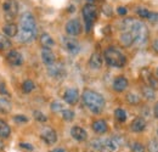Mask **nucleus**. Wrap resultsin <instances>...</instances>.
<instances>
[{
	"label": "nucleus",
	"instance_id": "7ed1b4c3",
	"mask_svg": "<svg viewBox=\"0 0 158 152\" xmlns=\"http://www.w3.org/2000/svg\"><path fill=\"white\" fill-rule=\"evenodd\" d=\"M81 99H83L84 105L88 107V110L94 114H100L105 108V105H106L105 97L94 90L85 89L83 91Z\"/></svg>",
	"mask_w": 158,
	"mask_h": 152
},
{
	"label": "nucleus",
	"instance_id": "72a5a7b5",
	"mask_svg": "<svg viewBox=\"0 0 158 152\" xmlns=\"http://www.w3.org/2000/svg\"><path fill=\"white\" fill-rule=\"evenodd\" d=\"M33 116H34L35 120L41 122V123H44V122H46V120H48L46 116L43 113V112H40V111H34V112H33Z\"/></svg>",
	"mask_w": 158,
	"mask_h": 152
},
{
	"label": "nucleus",
	"instance_id": "f3484780",
	"mask_svg": "<svg viewBox=\"0 0 158 152\" xmlns=\"http://www.w3.org/2000/svg\"><path fill=\"white\" fill-rule=\"evenodd\" d=\"M128 85H129V80L123 76L117 77V78L113 80V89H114L116 91H118V93L124 91V90L128 88Z\"/></svg>",
	"mask_w": 158,
	"mask_h": 152
},
{
	"label": "nucleus",
	"instance_id": "9d476101",
	"mask_svg": "<svg viewBox=\"0 0 158 152\" xmlns=\"http://www.w3.org/2000/svg\"><path fill=\"white\" fill-rule=\"evenodd\" d=\"M48 73H49V76L55 78V79H61L66 76V68L62 63L55 62L54 65L48 67Z\"/></svg>",
	"mask_w": 158,
	"mask_h": 152
},
{
	"label": "nucleus",
	"instance_id": "1a4fd4ad",
	"mask_svg": "<svg viewBox=\"0 0 158 152\" xmlns=\"http://www.w3.org/2000/svg\"><path fill=\"white\" fill-rule=\"evenodd\" d=\"M41 140L46 144V145H54L57 142V133L55 132V129L52 128H44L40 133Z\"/></svg>",
	"mask_w": 158,
	"mask_h": 152
},
{
	"label": "nucleus",
	"instance_id": "393cba45",
	"mask_svg": "<svg viewBox=\"0 0 158 152\" xmlns=\"http://www.w3.org/2000/svg\"><path fill=\"white\" fill-rule=\"evenodd\" d=\"M142 95L145 96L147 100H155V97H156V94H155V89H152V88H150L148 85H145V87H142Z\"/></svg>",
	"mask_w": 158,
	"mask_h": 152
},
{
	"label": "nucleus",
	"instance_id": "4be33fe9",
	"mask_svg": "<svg viewBox=\"0 0 158 152\" xmlns=\"http://www.w3.org/2000/svg\"><path fill=\"white\" fill-rule=\"evenodd\" d=\"M11 135V128L10 125L0 118V139H7Z\"/></svg>",
	"mask_w": 158,
	"mask_h": 152
},
{
	"label": "nucleus",
	"instance_id": "9b49d317",
	"mask_svg": "<svg viewBox=\"0 0 158 152\" xmlns=\"http://www.w3.org/2000/svg\"><path fill=\"white\" fill-rule=\"evenodd\" d=\"M63 100L68 105H76L79 100V90L77 88H68L63 93Z\"/></svg>",
	"mask_w": 158,
	"mask_h": 152
},
{
	"label": "nucleus",
	"instance_id": "f257e3e1",
	"mask_svg": "<svg viewBox=\"0 0 158 152\" xmlns=\"http://www.w3.org/2000/svg\"><path fill=\"white\" fill-rule=\"evenodd\" d=\"M122 31H128L134 39V44L142 46L148 40V29L145 23L134 19H127L122 23Z\"/></svg>",
	"mask_w": 158,
	"mask_h": 152
},
{
	"label": "nucleus",
	"instance_id": "6e6552de",
	"mask_svg": "<svg viewBox=\"0 0 158 152\" xmlns=\"http://www.w3.org/2000/svg\"><path fill=\"white\" fill-rule=\"evenodd\" d=\"M64 29H66V33L68 34V37L76 38V37H78L79 34L81 33V23H80L79 19H72L66 23Z\"/></svg>",
	"mask_w": 158,
	"mask_h": 152
},
{
	"label": "nucleus",
	"instance_id": "ea45409f",
	"mask_svg": "<svg viewBox=\"0 0 158 152\" xmlns=\"http://www.w3.org/2000/svg\"><path fill=\"white\" fill-rule=\"evenodd\" d=\"M117 12H118V15H120V16H125V15L128 14V10H127L125 7H122V6H120V7L117 9Z\"/></svg>",
	"mask_w": 158,
	"mask_h": 152
},
{
	"label": "nucleus",
	"instance_id": "473e14b6",
	"mask_svg": "<svg viewBox=\"0 0 158 152\" xmlns=\"http://www.w3.org/2000/svg\"><path fill=\"white\" fill-rule=\"evenodd\" d=\"M146 80H147V83H148V87H150V88H152V89H155V90L158 89V80L155 78V77L152 76V74H148Z\"/></svg>",
	"mask_w": 158,
	"mask_h": 152
},
{
	"label": "nucleus",
	"instance_id": "37998d69",
	"mask_svg": "<svg viewBox=\"0 0 158 152\" xmlns=\"http://www.w3.org/2000/svg\"><path fill=\"white\" fill-rule=\"evenodd\" d=\"M50 152H66L63 149H61V147H57V149H54L52 151H50Z\"/></svg>",
	"mask_w": 158,
	"mask_h": 152
},
{
	"label": "nucleus",
	"instance_id": "a19ab883",
	"mask_svg": "<svg viewBox=\"0 0 158 152\" xmlns=\"http://www.w3.org/2000/svg\"><path fill=\"white\" fill-rule=\"evenodd\" d=\"M152 49H153L156 53H158V39H156V40L152 43Z\"/></svg>",
	"mask_w": 158,
	"mask_h": 152
},
{
	"label": "nucleus",
	"instance_id": "58836bf2",
	"mask_svg": "<svg viewBox=\"0 0 158 152\" xmlns=\"http://www.w3.org/2000/svg\"><path fill=\"white\" fill-rule=\"evenodd\" d=\"M20 147H21V149L27 150V151H33V150H34V147H33L31 144H28V142H21Z\"/></svg>",
	"mask_w": 158,
	"mask_h": 152
},
{
	"label": "nucleus",
	"instance_id": "b1692460",
	"mask_svg": "<svg viewBox=\"0 0 158 152\" xmlns=\"http://www.w3.org/2000/svg\"><path fill=\"white\" fill-rule=\"evenodd\" d=\"M34 88H35V84H34V82L31 80V79H27V80H24V82L22 83V91H23L24 94L32 93V91L34 90Z\"/></svg>",
	"mask_w": 158,
	"mask_h": 152
},
{
	"label": "nucleus",
	"instance_id": "f03ea898",
	"mask_svg": "<svg viewBox=\"0 0 158 152\" xmlns=\"http://www.w3.org/2000/svg\"><path fill=\"white\" fill-rule=\"evenodd\" d=\"M37 37V22L31 12H24L19 23V39L21 43H29Z\"/></svg>",
	"mask_w": 158,
	"mask_h": 152
},
{
	"label": "nucleus",
	"instance_id": "e433bc0d",
	"mask_svg": "<svg viewBox=\"0 0 158 152\" xmlns=\"http://www.w3.org/2000/svg\"><path fill=\"white\" fill-rule=\"evenodd\" d=\"M131 150H133V152H145V147L139 142H134L131 145Z\"/></svg>",
	"mask_w": 158,
	"mask_h": 152
},
{
	"label": "nucleus",
	"instance_id": "39448f33",
	"mask_svg": "<svg viewBox=\"0 0 158 152\" xmlns=\"http://www.w3.org/2000/svg\"><path fill=\"white\" fill-rule=\"evenodd\" d=\"M83 17H84V22H85V31L90 32L93 28L94 22L98 19V10L93 4H86L83 10H81Z\"/></svg>",
	"mask_w": 158,
	"mask_h": 152
},
{
	"label": "nucleus",
	"instance_id": "5701e85b",
	"mask_svg": "<svg viewBox=\"0 0 158 152\" xmlns=\"http://www.w3.org/2000/svg\"><path fill=\"white\" fill-rule=\"evenodd\" d=\"M11 102L9 99L6 97H0V112H4V113H7L11 111Z\"/></svg>",
	"mask_w": 158,
	"mask_h": 152
},
{
	"label": "nucleus",
	"instance_id": "aec40b11",
	"mask_svg": "<svg viewBox=\"0 0 158 152\" xmlns=\"http://www.w3.org/2000/svg\"><path fill=\"white\" fill-rule=\"evenodd\" d=\"M40 45L43 46V49H52L55 45V40L51 38L50 34L48 33H43L40 36Z\"/></svg>",
	"mask_w": 158,
	"mask_h": 152
},
{
	"label": "nucleus",
	"instance_id": "f8f14e48",
	"mask_svg": "<svg viewBox=\"0 0 158 152\" xmlns=\"http://www.w3.org/2000/svg\"><path fill=\"white\" fill-rule=\"evenodd\" d=\"M6 60H7V62L11 66H16V67H19V66H21L23 63V56H22V54H21L20 51H17V50L9 51L7 55H6Z\"/></svg>",
	"mask_w": 158,
	"mask_h": 152
},
{
	"label": "nucleus",
	"instance_id": "4468645a",
	"mask_svg": "<svg viewBox=\"0 0 158 152\" xmlns=\"http://www.w3.org/2000/svg\"><path fill=\"white\" fill-rule=\"evenodd\" d=\"M41 61L44 62V65H46V67H49L56 62L55 54L52 53L51 49H43L41 50Z\"/></svg>",
	"mask_w": 158,
	"mask_h": 152
},
{
	"label": "nucleus",
	"instance_id": "c03bdc74",
	"mask_svg": "<svg viewBox=\"0 0 158 152\" xmlns=\"http://www.w3.org/2000/svg\"><path fill=\"white\" fill-rule=\"evenodd\" d=\"M157 77H158V68H157Z\"/></svg>",
	"mask_w": 158,
	"mask_h": 152
},
{
	"label": "nucleus",
	"instance_id": "de8ad7c7",
	"mask_svg": "<svg viewBox=\"0 0 158 152\" xmlns=\"http://www.w3.org/2000/svg\"><path fill=\"white\" fill-rule=\"evenodd\" d=\"M107 152H111V151H107Z\"/></svg>",
	"mask_w": 158,
	"mask_h": 152
},
{
	"label": "nucleus",
	"instance_id": "412c9836",
	"mask_svg": "<svg viewBox=\"0 0 158 152\" xmlns=\"http://www.w3.org/2000/svg\"><path fill=\"white\" fill-rule=\"evenodd\" d=\"M119 40H120V43H122L124 46H127V48H129V46L134 45V39H133V36H131L128 31H122V32H120Z\"/></svg>",
	"mask_w": 158,
	"mask_h": 152
},
{
	"label": "nucleus",
	"instance_id": "a211bd4d",
	"mask_svg": "<svg viewBox=\"0 0 158 152\" xmlns=\"http://www.w3.org/2000/svg\"><path fill=\"white\" fill-rule=\"evenodd\" d=\"M91 128H93V130H94L95 133L100 134V135L107 133V130H108V125H107L106 120H103V119H98V120L93 122Z\"/></svg>",
	"mask_w": 158,
	"mask_h": 152
},
{
	"label": "nucleus",
	"instance_id": "bb28decb",
	"mask_svg": "<svg viewBox=\"0 0 158 152\" xmlns=\"http://www.w3.org/2000/svg\"><path fill=\"white\" fill-rule=\"evenodd\" d=\"M10 48H11L10 39L7 38L6 36H4V34H0V50L4 51V50H7Z\"/></svg>",
	"mask_w": 158,
	"mask_h": 152
},
{
	"label": "nucleus",
	"instance_id": "c85d7f7f",
	"mask_svg": "<svg viewBox=\"0 0 158 152\" xmlns=\"http://www.w3.org/2000/svg\"><path fill=\"white\" fill-rule=\"evenodd\" d=\"M51 111L55 112V113H59V112H62L64 108H63V105L60 102V101H52L51 102V106H50Z\"/></svg>",
	"mask_w": 158,
	"mask_h": 152
},
{
	"label": "nucleus",
	"instance_id": "c9c22d12",
	"mask_svg": "<svg viewBox=\"0 0 158 152\" xmlns=\"http://www.w3.org/2000/svg\"><path fill=\"white\" fill-rule=\"evenodd\" d=\"M138 15L140 17H142V19H148L150 17V15H151V11H148L147 9H145V7H140L138 9Z\"/></svg>",
	"mask_w": 158,
	"mask_h": 152
},
{
	"label": "nucleus",
	"instance_id": "f704fd0d",
	"mask_svg": "<svg viewBox=\"0 0 158 152\" xmlns=\"http://www.w3.org/2000/svg\"><path fill=\"white\" fill-rule=\"evenodd\" d=\"M14 120L16 123H19V124H26V123H28V118L26 116H23V114H16V116H14Z\"/></svg>",
	"mask_w": 158,
	"mask_h": 152
},
{
	"label": "nucleus",
	"instance_id": "79ce46f5",
	"mask_svg": "<svg viewBox=\"0 0 158 152\" xmlns=\"http://www.w3.org/2000/svg\"><path fill=\"white\" fill-rule=\"evenodd\" d=\"M153 114H155V117L158 119V102L155 105V107H153Z\"/></svg>",
	"mask_w": 158,
	"mask_h": 152
},
{
	"label": "nucleus",
	"instance_id": "0eeeda50",
	"mask_svg": "<svg viewBox=\"0 0 158 152\" xmlns=\"http://www.w3.org/2000/svg\"><path fill=\"white\" fill-rule=\"evenodd\" d=\"M62 45L64 50L71 55H78L80 53V44L76 38L72 37H63L62 38Z\"/></svg>",
	"mask_w": 158,
	"mask_h": 152
},
{
	"label": "nucleus",
	"instance_id": "6ab92c4d",
	"mask_svg": "<svg viewBox=\"0 0 158 152\" xmlns=\"http://www.w3.org/2000/svg\"><path fill=\"white\" fill-rule=\"evenodd\" d=\"M89 67L91 70H100L102 67V56L99 53H94L89 58Z\"/></svg>",
	"mask_w": 158,
	"mask_h": 152
},
{
	"label": "nucleus",
	"instance_id": "dca6fc26",
	"mask_svg": "<svg viewBox=\"0 0 158 152\" xmlns=\"http://www.w3.org/2000/svg\"><path fill=\"white\" fill-rule=\"evenodd\" d=\"M146 125H147V123H146V120H145L142 117H136V118L131 122L130 129H131L134 133H142V132L146 129Z\"/></svg>",
	"mask_w": 158,
	"mask_h": 152
},
{
	"label": "nucleus",
	"instance_id": "ddd939ff",
	"mask_svg": "<svg viewBox=\"0 0 158 152\" xmlns=\"http://www.w3.org/2000/svg\"><path fill=\"white\" fill-rule=\"evenodd\" d=\"M71 136H72L74 140L79 141V142H83V141H85V140L88 139V133H86V130L83 129L81 127L74 125V127H72V129H71Z\"/></svg>",
	"mask_w": 158,
	"mask_h": 152
},
{
	"label": "nucleus",
	"instance_id": "4c0bfd02",
	"mask_svg": "<svg viewBox=\"0 0 158 152\" xmlns=\"http://www.w3.org/2000/svg\"><path fill=\"white\" fill-rule=\"evenodd\" d=\"M0 94L5 96H10V91L7 90V88H6V85L4 83H0Z\"/></svg>",
	"mask_w": 158,
	"mask_h": 152
},
{
	"label": "nucleus",
	"instance_id": "a18cd8bd",
	"mask_svg": "<svg viewBox=\"0 0 158 152\" xmlns=\"http://www.w3.org/2000/svg\"><path fill=\"white\" fill-rule=\"evenodd\" d=\"M89 1H94V0H89Z\"/></svg>",
	"mask_w": 158,
	"mask_h": 152
},
{
	"label": "nucleus",
	"instance_id": "49530a36",
	"mask_svg": "<svg viewBox=\"0 0 158 152\" xmlns=\"http://www.w3.org/2000/svg\"><path fill=\"white\" fill-rule=\"evenodd\" d=\"M157 135H158V130H157Z\"/></svg>",
	"mask_w": 158,
	"mask_h": 152
},
{
	"label": "nucleus",
	"instance_id": "c756f323",
	"mask_svg": "<svg viewBox=\"0 0 158 152\" xmlns=\"http://www.w3.org/2000/svg\"><path fill=\"white\" fill-rule=\"evenodd\" d=\"M147 150H148V152H158L157 139H152V140L148 141V144H147Z\"/></svg>",
	"mask_w": 158,
	"mask_h": 152
},
{
	"label": "nucleus",
	"instance_id": "2eb2a0df",
	"mask_svg": "<svg viewBox=\"0 0 158 152\" xmlns=\"http://www.w3.org/2000/svg\"><path fill=\"white\" fill-rule=\"evenodd\" d=\"M2 32L7 38H14L19 34V26L14 22H9L2 27Z\"/></svg>",
	"mask_w": 158,
	"mask_h": 152
},
{
	"label": "nucleus",
	"instance_id": "cd10ccee",
	"mask_svg": "<svg viewBox=\"0 0 158 152\" xmlns=\"http://www.w3.org/2000/svg\"><path fill=\"white\" fill-rule=\"evenodd\" d=\"M91 146L98 150V151L105 152V146H103V139H95L91 141Z\"/></svg>",
	"mask_w": 158,
	"mask_h": 152
},
{
	"label": "nucleus",
	"instance_id": "a878e982",
	"mask_svg": "<svg viewBox=\"0 0 158 152\" xmlns=\"http://www.w3.org/2000/svg\"><path fill=\"white\" fill-rule=\"evenodd\" d=\"M114 117H116V119L118 120L119 123H124L127 120V118H128V114H127V111L123 110V108H116Z\"/></svg>",
	"mask_w": 158,
	"mask_h": 152
},
{
	"label": "nucleus",
	"instance_id": "7c9ffc66",
	"mask_svg": "<svg viewBox=\"0 0 158 152\" xmlns=\"http://www.w3.org/2000/svg\"><path fill=\"white\" fill-rule=\"evenodd\" d=\"M61 114H62V118H63L64 120H68V122H69V120H73V118H74V116H76L72 110H66V108L61 112Z\"/></svg>",
	"mask_w": 158,
	"mask_h": 152
},
{
	"label": "nucleus",
	"instance_id": "2f4dec72",
	"mask_svg": "<svg viewBox=\"0 0 158 152\" xmlns=\"http://www.w3.org/2000/svg\"><path fill=\"white\" fill-rule=\"evenodd\" d=\"M127 101H128L130 105H138L139 102H140V97H139L136 94H134V93H129V94L127 95Z\"/></svg>",
	"mask_w": 158,
	"mask_h": 152
},
{
	"label": "nucleus",
	"instance_id": "20e7f679",
	"mask_svg": "<svg viewBox=\"0 0 158 152\" xmlns=\"http://www.w3.org/2000/svg\"><path fill=\"white\" fill-rule=\"evenodd\" d=\"M103 58L106 63L114 68H123L127 65V57L125 55L116 48H108L103 51Z\"/></svg>",
	"mask_w": 158,
	"mask_h": 152
},
{
	"label": "nucleus",
	"instance_id": "423d86ee",
	"mask_svg": "<svg viewBox=\"0 0 158 152\" xmlns=\"http://www.w3.org/2000/svg\"><path fill=\"white\" fill-rule=\"evenodd\" d=\"M2 10L5 19L9 22H12V19L17 16L19 12V4L16 0H5L2 4Z\"/></svg>",
	"mask_w": 158,
	"mask_h": 152
}]
</instances>
